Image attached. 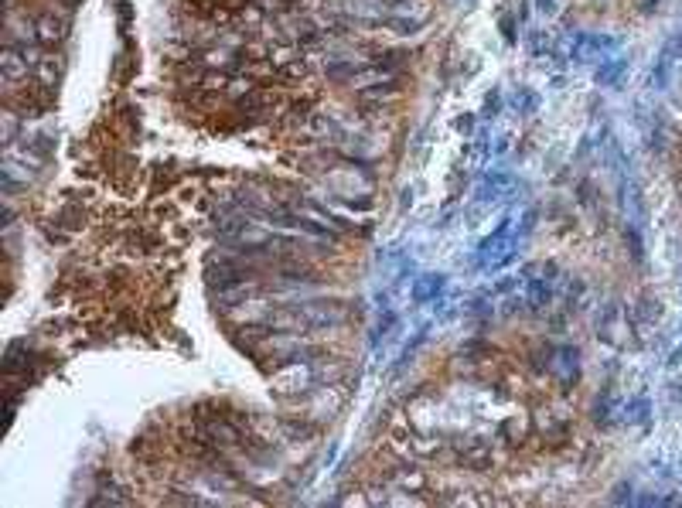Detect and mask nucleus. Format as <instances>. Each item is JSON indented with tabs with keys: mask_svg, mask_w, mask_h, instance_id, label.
I'll use <instances>...</instances> for the list:
<instances>
[{
	"mask_svg": "<svg viewBox=\"0 0 682 508\" xmlns=\"http://www.w3.org/2000/svg\"><path fill=\"white\" fill-rule=\"evenodd\" d=\"M679 191H682V181H679Z\"/></svg>",
	"mask_w": 682,
	"mask_h": 508,
	"instance_id": "obj_2",
	"label": "nucleus"
},
{
	"mask_svg": "<svg viewBox=\"0 0 682 508\" xmlns=\"http://www.w3.org/2000/svg\"><path fill=\"white\" fill-rule=\"evenodd\" d=\"M682 55V34H676V38H668V45L662 48V55H658V65H655V72H651V86L655 89H666L668 86V76H672V65H676V59Z\"/></svg>",
	"mask_w": 682,
	"mask_h": 508,
	"instance_id": "obj_1",
	"label": "nucleus"
}]
</instances>
